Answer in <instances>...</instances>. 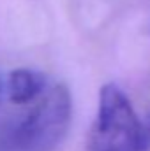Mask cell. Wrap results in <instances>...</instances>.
<instances>
[{
  "label": "cell",
  "instance_id": "obj_1",
  "mask_svg": "<svg viewBox=\"0 0 150 151\" xmlns=\"http://www.w3.org/2000/svg\"><path fill=\"white\" fill-rule=\"evenodd\" d=\"M73 121V97L53 83L23 113L0 127V151H57Z\"/></svg>",
  "mask_w": 150,
  "mask_h": 151
},
{
  "label": "cell",
  "instance_id": "obj_2",
  "mask_svg": "<svg viewBox=\"0 0 150 151\" xmlns=\"http://www.w3.org/2000/svg\"><path fill=\"white\" fill-rule=\"evenodd\" d=\"M145 121L115 83L99 90L97 113L81 151H149Z\"/></svg>",
  "mask_w": 150,
  "mask_h": 151
},
{
  "label": "cell",
  "instance_id": "obj_3",
  "mask_svg": "<svg viewBox=\"0 0 150 151\" xmlns=\"http://www.w3.org/2000/svg\"><path fill=\"white\" fill-rule=\"evenodd\" d=\"M48 76L36 69H16L4 81V95L16 106H30L48 90Z\"/></svg>",
  "mask_w": 150,
  "mask_h": 151
},
{
  "label": "cell",
  "instance_id": "obj_4",
  "mask_svg": "<svg viewBox=\"0 0 150 151\" xmlns=\"http://www.w3.org/2000/svg\"><path fill=\"white\" fill-rule=\"evenodd\" d=\"M145 128H147V135H149V142H150V116H149V119L145 121Z\"/></svg>",
  "mask_w": 150,
  "mask_h": 151
},
{
  "label": "cell",
  "instance_id": "obj_5",
  "mask_svg": "<svg viewBox=\"0 0 150 151\" xmlns=\"http://www.w3.org/2000/svg\"><path fill=\"white\" fill-rule=\"evenodd\" d=\"M4 97V79L0 77V99Z\"/></svg>",
  "mask_w": 150,
  "mask_h": 151
}]
</instances>
